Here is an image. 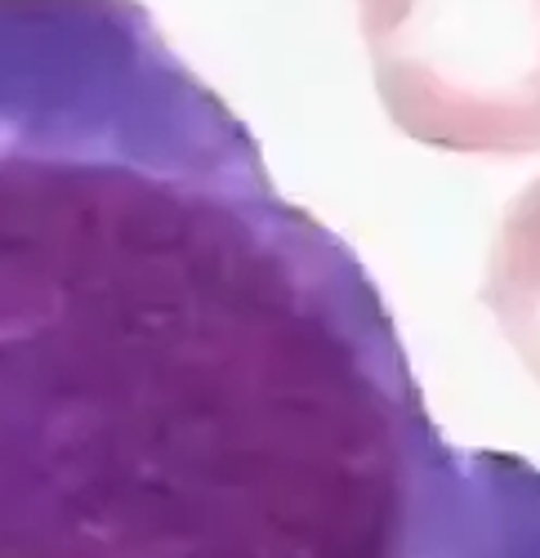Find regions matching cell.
<instances>
[{
  "label": "cell",
  "mask_w": 540,
  "mask_h": 558,
  "mask_svg": "<svg viewBox=\"0 0 540 558\" xmlns=\"http://www.w3.org/2000/svg\"><path fill=\"white\" fill-rule=\"evenodd\" d=\"M0 558H540L357 251L139 0H0Z\"/></svg>",
  "instance_id": "1"
},
{
  "label": "cell",
  "mask_w": 540,
  "mask_h": 558,
  "mask_svg": "<svg viewBox=\"0 0 540 558\" xmlns=\"http://www.w3.org/2000/svg\"><path fill=\"white\" fill-rule=\"evenodd\" d=\"M482 304L491 308L523 366L540 380V179L527 183L501 219Z\"/></svg>",
  "instance_id": "3"
},
{
  "label": "cell",
  "mask_w": 540,
  "mask_h": 558,
  "mask_svg": "<svg viewBox=\"0 0 540 558\" xmlns=\"http://www.w3.org/2000/svg\"><path fill=\"white\" fill-rule=\"evenodd\" d=\"M389 121L442 153H540V0H357Z\"/></svg>",
  "instance_id": "2"
}]
</instances>
